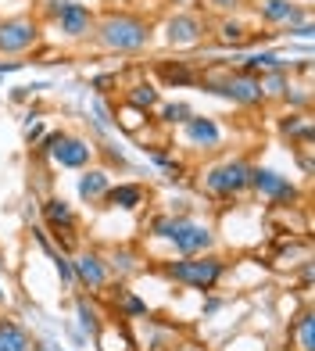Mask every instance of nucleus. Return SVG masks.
<instances>
[{
    "instance_id": "c9c22d12",
    "label": "nucleus",
    "mask_w": 315,
    "mask_h": 351,
    "mask_svg": "<svg viewBox=\"0 0 315 351\" xmlns=\"http://www.w3.org/2000/svg\"><path fill=\"white\" fill-rule=\"evenodd\" d=\"M4 298H8V294H4V287H0V301H4Z\"/></svg>"
},
{
    "instance_id": "c756f323",
    "label": "nucleus",
    "mask_w": 315,
    "mask_h": 351,
    "mask_svg": "<svg viewBox=\"0 0 315 351\" xmlns=\"http://www.w3.org/2000/svg\"><path fill=\"white\" fill-rule=\"evenodd\" d=\"M162 75H165V83H176V86H190V83H194V72H190V69H183V65H176V69L165 65Z\"/></svg>"
},
{
    "instance_id": "aec40b11",
    "label": "nucleus",
    "mask_w": 315,
    "mask_h": 351,
    "mask_svg": "<svg viewBox=\"0 0 315 351\" xmlns=\"http://www.w3.org/2000/svg\"><path fill=\"white\" fill-rule=\"evenodd\" d=\"M290 344L297 351H315V315L308 308L290 323Z\"/></svg>"
},
{
    "instance_id": "7c9ffc66",
    "label": "nucleus",
    "mask_w": 315,
    "mask_h": 351,
    "mask_svg": "<svg viewBox=\"0 0 315 351\" xmlns=\"http://www.w3.org/2000/svg\"><path fill=\"white\" fill-rule=\"evenodd\" d=\"M43 136H47V125H43V122H33V125H29V130H25V140L33 143V147H36V143H40Z\"/></svg>"
},
{
    "instance_id": "473e14b6",
    "label": "nucleus",
    "mask_w": 315,
    "mask_h": 351,
    "mask_svg": "<svg viewBox=\"0 0 315 351\" xmlns=\"http://www.w3.org/2000/svg\"><path fill=\"white\" fill-rule=\"evenodd\" d=\"M18 69H25V61H0V79L11 75V72H18Z\"/></svg>"
},
{
    "instance_id": "cd10ccee",
    "label": "nucleus",
    "mask_w": 315,
    "mask_h": 351,
    "mask_svg": "<svg viewBox=\"0 0 315 351\" xmlns=\"http://www.w3.org/2000/svg\"><path fill=\"white\" fill-rule=\"evenodd\" d=\"M172 226H176V215H154L147 222V237H154V241H168Z\"/></svg>"
},
{
    "instance_id": "b1692460",
    "label": "nucleus",
    "mask_w": 315,
    "mask_h": 351,
    "mask_svg": "<svg viewBox=\"0 0 315 351\" xmlns=\"http://www.w3.org/2000/svg\"><path fill=\"white\" fill-rule=\"evenodd\" d=\"M258 79H262V93H265V101H269V97H283V93L290 90L287 72H265V75H258Z\"/></svg>"
},
{
    "instance_id": "bb28decb",
    "label": "nucleus",
    "mask_w": 315,
    "mask_h": 351,
    "mask_svg": "<svg viewBox=\"0 0 315 351\" xmlns=\"http://www.w3.org/2000/svg\"><path fill=\"white\" fill-rule=\"evenodd\" d=\"M218 40L223 43H233V47H240L247 40V25L244 22H236V19H226L223 25H218Z\"/></svg>"
},
{
    "instance_id": "4468645a",
    "label": "nucleus",
    "mask_w": 315,
    "mask_h": 351,
    "mask_svg": "<svg viewBox=\"0 0 315 351\" xmlns=\"http://www.w3.org/2000/svg\"><path fill=\"white\" fill-rule=\"evenodd\" d=\"M183 133L194 147H204V151H212V147L223 143V125H218L212 115H190L183 122Z\"/></svg>"
},
{
    "instance_id": "e433bc0d",
    "label": "nucleus",
    "mask_w": 315,
    "mask_h": 351,
    "mask_svg": "<svg viewBox=\"0 0 315 351\" xmlns=\"http://www.w3.org/2000/svg\"><path fill=\"white\" fill-rule=\"evenodd\" d=\"M115 4H125V0H115Z\"/></svg>"
},
{
    "instance_id": "a211bd4d",
    "label": "nucleus",
    "mask_w": 315,
    "mask_h": 351,
    "mask_svg": "<svg viewBox=\"0 0 315 351\" xmlns=\"http://www.w3.org/2000/svg\"><path fill=\"white\" fill-rule=\"evenodd\" d=\"M240 72H247V75H265V72H287V61H279V54H276V51H255V54H247V58H244Z\"/></svg>"
},
{
    "instance_id": "72a5a7b5",
    "label": "nucleus",
    "mask_w": 315,
    "mask_h": 351,
    "mask_svg": "<svg viewBox=\"0 0 315 351\" xmlns=\"http://www.w3.org/2000/svg\"><path fill=\"white\" fill-rule=\"evenodd\" d=\"M208 4L215 11H236V8H240V0H208Z\"/></svg>"
},
{
    "instance_id": "f8f14e48",
    "label": "nucleus",
    "mask_w": 315,
    "mask_h": 351,
    "mask_svg": "<svg viewBox=\"0 0 315 351\" xmlns=\"http://www.w3.org/2000/svg\"><path fill=\"white\" fill-rule=\"evenodd\" d=\"M204 33H208V25H204V19L194 14V11H179V14H172V19L165 22L168 47H197L204 40Z\"/></svg>"
},
{
    "instance_id": "f3484780",
    "label": "nucleus",
    "mask_w": 315,
    "mask_h": 351,
    "mask_svg": "<svg viewBox=\"0 0 315 351\" xmlns=\"http://www.w3.org/2000/svg\"><path fill=\"white\" fill-rule=\"evenodd\" d=\"M112 305H115V312H118V319H151V312H147V301H140L129 287H122V283H115L112 287Z\"/></svg>"
},
{
    "instance_id": "a878e982",
    "label": "nucleus",
    "mask_w": 315,
    "mask_h": 351,
    "mask_svg": "<svg viewBox=\"0 0 315 351\" xmlns=\"http://www.w3.org/2000/svg\"><path fill=\"white\" fill-rule=\"evenodd\" d=\"M140 258H136V254L133 251H115L112 254V258H108V269H112V273H118V276H129V273H136V265Z\"/></svg>"
},
{
    "instance_id": "ddd939ff",
    "label": "nucleus",
    "mask_w": 315,
    "mask_h": 351,
    "mask_svg": "<svg viewBox=\"0 0 315 351\" xmlns=\"http://www.w3.org/2000/svg\"><path fill=\"white\" fill-rule=\"evenodd\" d=\"M258 19L265 25H287V29H294V25L308 22L312 14L297 4V0H262V4H258Z\"/></svg>"
},
{
    "instance_id": "412c9836",
    "label": "nucleus",
    "mask_w": 315,
    "mask_h": 351,
    "mask_svg": "<svg viewBox=\"0 0 315 351\" xmlns=\"http://www.w3.org/2000/svg\"><path fill=\"white\" fill-rule=\"evenodd\" d=\"M0 351H33L29 333L14 319H0Z\"/></svg>"
},
{
    "instance_id": "2eb2a0df",
    "label": "nucleus",
    "mask_w": 315,
    "mask_h": 351,
    "mask_svg": "<svg viewBox=\"0 0 315 351\" xmlns=\"http://www.w3.org/2000/svg\"><path fill=\"white\" fill-rule=\"evenodd\" d=\"M147 201V186L144 183H112V186H108V194H104V208H122V212H133V208H140V204H144Z\"/></svg>"
},
{
    "instance_id": "f704fd0d",
    "label": "nucleus",
    "mask_w": 315,
    "mask_h": 351,
    "mask_svg": "<svg viewBox=\"0 0 315 351\" xmlns=\"http://www.w3.org/2000/svg\"><path fill=\"white\" fill-rule=\"evenodd\" d=\"M218 308H223V301H215V298H212L208 305H204V315H212V312H218Z\"/></svg>"
},
{
    "instance_id": "7ed1b4c3",
    "label": "nucleus",
    "mask_w": 315,
    "mask_h": 351,
    "mask_svg": "<svg viewBox=\"0 0 315 351\" xmlns=\"http://www.w3.org/2000/svg\"><path fill=\"white\" fill-rule=\"evenodd\" d=\"M201 186L212 197H223V201L240 197L251 190V162H244V158H226L218 165H208L201 172Z\"/></svg>"
},
{
    "instance_id": "39448f33",
    "label": "nucleus",
    "mask_w": 315,
    "mask_h": 351,
    "mask_svg": "<svg viewBox=\"0 0 315 351\" xmlns=\"http://www.w3.org/2000/svg\"><path fill=\"white\" fill-rule=\"evenodd\" d=\"M168 244L179 258H194V254H208L215 247V230L208 222H201L194 215H176V226L168 233Z\"/></svg>"
},
{
    "instance_id": "20e7f679",
    "label": "nucleus",
    "mask_w": 315,
    "mask_h": 351,
    "mask_svg": "<svg viewBox=\"0 0 315 351\" xmlns=\"http://www.w3.org/2000/svg\"><path fill=\"white\" fill-rule=\"evenodd\" d=\"M47 14L54 19V29L65 40H90L97 29V11L79 4V0H51Z\"/></svg>"
},
{
    "instance_id": "6e6552de",
    "label": "nucleus",
    "mask_w": 315,
    "mask_h": 351,
    "mask_svg": "<svg viewBox=\"0 0 315 351\" xmlns=\"http://www.w3.org/2000/svg\"><path fill=\"white\" fill-rule=\"evenodd\" d=\"M72 273H75V287H83L90 294H104L108 283H112V269H108V258L93 247H83L72 258Z\"/></svg>"
},
{
    "instance_id": "f03ea898",
    "label": "nucleus",
    "mask_w": 315,
    "mask_h": 351,
    "mask_svg": "<svg viewBox=\"0 0 315 351\" xmlns=\"http://www.w3.org/2000/svg\"><path fill=\"white\" fill-rule=\"evenodd\" d=\"M162 276L186 287V291H201L208 294L218 287V280L226 276V258H218L215 251L208 254H194V258H179V262H165L162 265Z\"/></svg>"
},
{
    "instance_id": "0eeeda50",
    "label": "nucleus",
    "mask_w": 315,
    "mask_h": 351,
    "mask_svg": "<svg viewBox=\"0 0 315 351\" xmlns=\"http://www.w3.org/2000/svg\"><path fill=\"white\" fill-rule=\"evenodd\" d=\"M208 93H223L226 101L240 104V108H255L265 101L262 93V79L258 75H247V72H229L226 79H215V83H204Z\"/></svg>"
},
{
    "instance_id": "6ab92c4d",
    "label": "nucleus",
    "mask_w": 315,
    "mask_h": 351,
    "mask_svg": "<svg viewBox=\"0 0 315 351\" xmlns=\"http://www.w3.org/2000/svg\"><path fill=\"white\" fill-rule=\"evenodd\" d=\"M125 104L136 108L140 115H147V111H154L158 104H162V90H158L154 83H136V86H129V93H125Z\"/></svg>"
},
{
    "instance_id": "4be33fe9",
    "label": "nucleus",
    "mask_w": 315,
    "mask_h": 351,
    "mask_svg": "<svg viewBox=\"0 0 315 351\" xmlns=\"http://www.w3.org/2000/svg\"><path fill=\"white\" fill-rule=\"evenodd\" d=\"M75 312H79V326H83V333H90V337H101L104 315H101V308L93 305L86 294H83V298H75Z\"/></svg>"
},
{
    "instance_id": "dca6fc26",
    "label": "nucleus",
    "mask_w": 315,
    "mask_h": 351,
    "mask_svg": "<svg viewBox=\"0 0 315 351\" xmlns=\"http://www.w3.org/2000/svg\"><path fill=\"white\" fill-rule=\"evenodd\" d=\"M108 186H112V172L90 165V169H83V176H79L75 194H79V201H86V204H101L104 194H108Z\"/></svg>"
},
{
    "instance_id": "9d476101",
    "label": "nucleus",
    "mask_w": 315,
    "mask_h": 351,
    "mask_svg": "<svg viewBox=\"0 0 315 351\" xmlns=\"http://www.w3.org/2000/svg\"><path fill=\"white\" fill-rule=\"evenodd\" d=\"M47 158H51L54 165L61 169H75V172H83L93 165V158H97V147H93L90 140L83 136H68V133H58L54 140V147L47 151Z\"/></svg>"
},
{
    "instance_id": "5701e85b",
    "label": "nucleus",
    "mask_w": 315,
    "mask_h": 351,
    "mask_svg": "<svg viewBox=\"0 0 315 351\" xmlns=\"http://www.w3.org/2000/svg\"><path fill=\"white\" fill-rule=\"evenodd\" d=\"M283 133H287L290 140H301L305 147H312V122H308V115H290L287 122H283Z\"/></svg>"
},
{
    "instance_id": "393cba45",
    "label": "nucleus",
    "mask_w": 315,
    "mask_h": 351,
    "mask_svg": "<svg viewBox=\"0 0 315 351\" xmlns=\"http://www.w3.org/2000/svg\"><path fill=\"white\" fill-rule=\"evenodd\" d=\"M158 115H162L165 125H183L186 119L194 115V108L183 104V101H172V104H162V111H158Z\"/></svg>"
},
{
    "instance_id": "1a4fd4ad",
    "label": "nucleus",
    "mask_w": 315,
    "mask_h": 351,
    "mask_svg": "<svg viewBox=\"0 0 315 351\" xmlns=\"http://www.w3.org/2000/svg\"><path fill=\"white\" fill-rule=\"evenodd\" d=\"M251 190H255L258 197H265L269 204H297L301 201L297 186L287 176H279L276 169H265V165H251Z\"/></svg>"
},
{
    "instance_id": "c85d7f7f",
    "label": "nucleus",
    "mask_w": 315,
    "mask_h": 351,
    "mask_svg": "<svg viewBox=\"0 0 315 351\" xmlns=\"http://www.w3.org/2000/svg\"><path fill=\"white\" fill-rule=\"evenodd\" d=\"M51 262H54V269H58V276H61V283H65L68 291H72V287H75V273H72V258H68L65 251H58V254H54Z\"/></svg>"
},
{
    "instance_id": "9b49d317",
    "label": "nucleus",
    "mask_w": 315,
    "mask_h": 351,
    "mask_svg": "<svg viewBox=\"0 0 315 351\" xmlns=\"http://www.w3.org/2000/svg\"><path fill=\"white\" fill-rule=\"evenodd\" d=\"M40 212H43V222L54 230L58 244H61V247H68V241H72L75 230H79V215H75V208H72L65 197H47V201L40 204Z\"/></svg>"
},
{
    "instance_id": "2f4dec72",
    "label": "nucleus",
    "mask_w": 315,
    "mask_h": 351,
    "mask_svg": "<svg viewBox=\"0 0 315 351\" xmlns=\"http://www.w3.org/2000/svg\"><path fill=\"white\" fill-rule=\"evenodd\" d=\"M312 33H315V25H312V19H308V22H301V25H294V29H290V36H297V40H312Z\"/></svg>"
},
{
    "instance_id": "423d86ee",
    "label": "nucleus",
    "mask_w": 315,
    "mask_h": 351,
    "mask_svg": "<svg viewBox=\"0 0 315 351\" xmlns=\"http://www.w3.org/2000/svg\"><path fill=\"white\" fill-rule=\"evenodd\" d=\"M40 22L33 14H11L0 22V54H25L40 43Z\"/></svg>"
},
{
    "instance_id": "4c0bfd02",
    "label": "nucleus",
    "mask_w": 315,
    "mask_h": 351,
    "mask_svg": "<svg viewBox=\"0 0 315 351\" xmlns=\"http://www.w3.org/2000/svg\"><path fill=\"white\" fill-rule=\"evenodd\" d=\"M162 351H165V348H162Z\"/></svg>"
},
{
    "instance_id": "f257e3e1",
    "label": "nucleus",
    "mask_w": 315,
    "mask_h": 351,
    "mask_svg": "<svg viewBox=\"0 0 315 351\" xmlns=\"http://www.w3.org/2000/svg\"><path fill=\"white\" fill-rule=\"evenodd\" d=\"M93 43L108 54H140L151 43V22L133 11H108L104 19H97Z\"/></svg>"
}]
</instances>
